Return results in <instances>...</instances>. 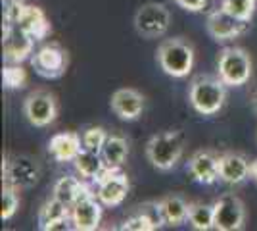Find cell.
I'll return each instance as SVG.
<instances>
[{"instance_id": "17", "label": "cell", "mask_w": 257, "mask_h": 231, "mask_svg": "<svg viewBox=\"0 0 257 231\" xmlns=\"http://www.w3.org/2000/svg\"><path fill=\"white\" fill-rule=\"evenodd\" d=\"M16 29H20L27 37L35 39L37 43L44 41L50 35V31H52L50 22H48L44 10L39 8V6H35V4H25V8L20 14L18 22H16Z\"/></svg>"}, {"instance_id": "29", "label": "cell", "mask_w": 257, "mask_h": 231, "mask_svg": "<svg viewBox=\"0 0 257 231\" xmlns=\"http://www.w3.org/2000/svg\"><path fill=\"white\" fill-rule=\"evenodd\" d=\"M107 135L109 133L104 129V127H100V125H90V127H86L85 131H83V148L86 150H92V152H102V146L106 143Z\"/></svg>"}, {"instance_id": "20", "label": "cell", "mask_w": 257, "mask_h": 231, "mask_svg": "<svg viewBox=\"0 0 257 231\" xmlns=\"http://www.w3.org/2000/svg\"><path fill=\"white\" fill-rule=\"evenodd\" d=\"M94 189L86 183V179L75 176H64L60 177L52 187V197L62 200L64 204H67L69 208L75 204L79 198H83L85 195L92 193Z\"/></svg>"}, {"instance_id": "25", "label": "cell", "mask_w": 257, "mask_h": 231, "mask_svg": "<svg viewBox=\"0 0 257 231\" xmlns=\"http://www.w3.org/2000/svg\"><path fill=\"white\" fill-rule=\"evenodd\" d=\"M188 223L198 231L215 229V210L213 204L205 202H190L188 208Z\"/></svg>"}, {"instance_id": "26", "label": "cell", "mask_w": 257, "mask_h": 231, "mask_svg": "<svg viewBox=\"0 0 257 231\" xmlns=\"http://www.w3.org/2000/svg\"><path fill=\"white\" fill-rule=\"evenodd\" d=\"M219 6L225 12H228L230 16L249 23L253 20V16H255L257 0H221Z\"/></svg>"}, {"instance_id": "33", "label": "cell", "mask_w": 257, "mask_h": 231, "mask_svg": "<svg viewBox=\"0 0 257 231\" xmlns=\"http://www.w3.org/2000/svg\"><path fill=\"white\" fill-rule=\"evenodd\" d=\"M249 177H251V179L257 183V158L251 162V172H249Z\"/></svg>"}, {"instance_id": "13", "label": "cell", "mask_w": 257, "mask_h": 231, "mask_svg": "<svg viewBox=\"0 0 257 231\" xmlns=\"http://www.w3.org/2000/svg\"><path fill=\"white\" fill-rule=\"evenodd\" d=\"M104 216V204L98 200L96 193H88L79 198L71 206V220L77 231H94L100 227V221Z\"/></svg>"}, {"instance_id": "19", "label": "cell", "mask_w": 257, "mask_h": 231, "mask_svg": "<svg viewBox=\"0 0 257 231\" xmlns=\"http://www.w3.org/2000/svg\"><path fill=\"white\" fill-rule=\"evenodd\" d=\"M83 150V137L75 131L56 133L48 141V154L56 162H73L77 154Z\"/></svg>"}, {"instance_id": "5", "label": "cell", "mask_w": 257, "mask_h": 231, "mask_svg": "<svg viewBox=\"0 0 257 231\" xmlns=\"http://www.w3.org/2000/svg\"><path fill=\"white\" fill-rule=\"evenodd\" d=\"M171 12L165 4L146 2L135 14V31L142 39H161L171 27Z\"/></svg>"}, {"instance_id": "7", "label": "cell", "mask_w": 257, "mask_h": 231, "mask_svg": "<svg viewBox=\"0 0 257 231\" xmlns=\"http://www.w3.org/2000/svg\"><path fill=\"white\" fill-rule=\"evenodd\" d=\"M58 112V99L50 91L35 89L23 100V116L33 127H48L56 121Z\"/></svg>"}, {"instance_id": "3", "label": "cell", "mask_w": 257, "mask_h": 231, "mask_svg": "<svg viewBox=\"0 0 257 231\" xmlns=\"http://www.w3.org/2000/svg\"><path fill=\"white\" fill-rule=\"evenodd\" d=\"M184 154V135L177 129L161 131L146 143V158L156 170L169 172L181 162Z\"/></svg>"}, {"instance_id": "16", "label": "cell", "mask_w": 257, "mask_h": 231, "mask_svg": "<svg viewBox=\"0 0 257 231\" xmlns=\"http://www.w3.org/2000/svg\"><path fill=\"white\" fill-rule=\"evenodd\" d=\"M251 172V162L242 152H223L219 154V181L226 185L244 183Z\"/></svg>"}, {"instance_id": "10", "label": "cell", "mask_w": 257, "mask_h": 231, "mask_svg": "<svg viewBox=\"0 0 257 231\" xmlns=\"http://www.w3.org/2000/svg\"><path fill=\"white\" fill-rule=\"evenodd\" d=\"M205 29H207V35L213 39L215 43L223 44L242 37L247 31V23L234 18V16H230L228 12H225L219 6V8H213L207 14Z\"/></svg>"}, {"instance_id": "11", "label": "cell", "mask_w": 257, "mask_h": 231, "mask_svg": "<svg viewBox=\"0 0 257 231\" xmlns=\"http://www.w3.org/2000/svg\"><path fill=\"white\" fill-rule=\"evenodd\" d=\"M128 189H131L128 177L121 170H106L94 183V193L106 208L119 206L127 197Z\"/></svg>"}, {"instance_id": "27", "label": "cell", "mask_w": 257, "mask_h": 231, "mask_svg": "<svg viewBox=\"0 0 257 231\" xmlns=\"http://www.w3.org/2000/svg\"><path fill=\"white\" fill-rule=\"evenodd\" d=\"M20 191L22 189L2 181V210H0V218L2 221L14 218V214L20 208Z\"/></svg>"}, {"instance_id": "28", "label": "cell", "mask_w": 257, "mask_h": 231, "mask_svg": "<svg viewBox=\"0 0 257 231\" xmlns=\"http://www.w3.org/2000/svg\"><path fill=\"white\" fill-rule=\"evenodd\" d=\"M27 71L22 64H6L2 67V83L6 89H23L27 85Z\"/></svg>"}, {"instance_id": "1", "label": "cell", "mask_w": 257, "mask_h": 231, "mask_svg": "<svg viewBox=\"0 0 257 231\" xmlns=\"http://www.w3.org/2000/svg\"><path fill=\"white\" fill-rule=\"evenodd\" d=\"M156 60L163 69V73L175 79H182L192 73L196 64V50L188 39L171 37V39H163L158 44Z\"/></svg>"}, {"instance_id": "8", "label": "cell", "mask_w": 257, "mask_h": 231, "mask_svg": "<svg viewBox=\"0 0 257 231\" xmlns=\"http://www.w3.org/2000/svg\"><path fill=\"white\" fill-rule=\"evenodd\" d=\"M41 179V166L27 154H12L2 162V181L20 189H31Z\"/></svg>"}, {"instance_id": "32", "label": "cell", "mask_w": 257, "mask_h": 231, "mask_svg": "<svg viewBox=\"0 0 257 231\" xmlns=\"http://www.w3.org/2000/svg\"><path fill=\"white\" fill-rule=\"evenodd\" d=\"M249 104H251V108L257 112V81L253 83L251 91H249Z\"/></svg>"}, {"instance_id": "31", "label": "cell", "mask_w": 257, "mask_h": 231, "mask_svg": "<svg viewBox=\"0 0 257 231\" xmlns=\"http://www.w3.org/2000/svg\"><path fill=\"white\" fill-rule=\"evenodd\" d=\"M179 8L186 12H192V14H198V12H204L209 4V0H173Z\"/></svg>"}, {"instance_id": "30", "label": "cell", "mask_w": 257, "mask_h": 231, "mask_svg": "<svg viewBox=\"0 0 257 231\" xmlns=\"http://www.w3.org/2000/svg\"><path fill=\"white\" fill-rule=\"evenodd\" d=\"M25 4L27 2L23 0H4V23H10L16 27V22L25 8Z\"/></svg>"}, {"instance_id": "14", "label": "cell", "mask_w": 257, "mask_h": 231, "mask_svg": "<svg viewBox=\"0 0 257 231\" xmlns=\"http://www.w3.org/2000/svg\"><path fill=\"white\" fill-rule=\"evenodd\" d=\"M111 112L123 121H135L142 116L146 108V99L144 95L133 87H121L117 89L111 99H109Z\"/></svg>"}, {"instance_id": "9", "label": "cell", "mask_w": 257, "mask_h": 231, "mask_svg": "<svg viewBox=\"0 0 257 231\" xmlns=\"http://www.w3.org/2000/svg\"><path fill=\"white\" fill-rule=\"evenodd\" d=\"M215 229L217 231H238L246 225V206L242 198L234 193H225L213 202Z\"/></svg>"}, {"instance_id": "4", "label": "cell", "mask_w": 257, "mask_h": 231, "mask_svg": "<svg viewBox=\"0 0 257 231\" xmlns=\"http://www.w3.org/2000/svg\"><path fill=\"white\" fill-rule=\"evenodd\" d=\"M217 75L228 87H242L253 75L251 54L240 46H225L217 56Z\"/></svg>"}, {"instance_id": "6", "label": "cell", "mask_w": 257, "mask_h": 231, "mask_svg": "<svg viewBox=\"0 0 257 231\" xmlns=\"http://www.w3.org/2000/svg\"><path fill=\"white\" fill-rule=\"evenodd\" d=\"M31 67L37 75L43 79H60L67 71L69 66V54L64 46L56 41L44 43L39 46L31 56Z\"/></svg>"}, {"instance_id": "12", "label": "cell", "mask_w": 257, "mask_h": 231, "mask_svg": "<svg viewBox=\"0 0 257 231\" xmlns=\"http://www.w3.org/2000/svg\"><path fill=\"white\" fill-rule=\"evenodd\" d=\"M35 43V39L27 37L10 23L2 25V56L6 64H22L25 60H31Z\"/></svg>"}, {"instance_id": "18", "label": "cell", "mask_w": 257, "mask_h": 231, "mask_svg": "<svg viewBox=\"0 0 257 231\" xmlns=\"http://www.w3.org/2000/svg\"><path fill=\"white\" fill-rule=\"evenodd\" d=\"M163 218H161L160 206H158V200L156 202H146L142 206H137L128 214L121 229L125 231H154L163 227Z\"/></svg>"}, {"instance_id": "15", "label": "cell", "mask_w": 257, "mask_h": 231, "mask_svg": "<svg viewBox=\"0 0 257 231\" xmlns=\"http://www.w3.org/2000/svg\"><path fill=\"white\" fill-rule=\"evenodd\" d=\"M188 174L196 183L213 185L219 181V154L211 148L196 150L188 158Z\"/></svg>"}, {"instance_id": "2", "label": "cell", "mask_w": 257, "mask_h": 231, "mask_svg": "<svg viewBox=\"0 0 257 231\" xmlns=\"http://www.w3.org/2000/svg\"><path fill=\"white\" fill-rule=\"evenodd\" d=\"M226 85L219 75H202L192 77L188 85V100L190 106L202 116H215L217 112L225 106L226 102Z\"/></svg>"}, {"instance_id": "22", "label": "cell", "mask_w": 257, "mask_h": 231, "mask_svg": "<svg viewBox=\"0 0 257 231\" xmlns=\"http://www.w3.org/2000/svg\"><path fill=\"white\" fill-rule=\"evenodd\" d=\"M73 166H75L77 176L86 179V181H92V183H96L98 179L102 177V174L107 170L102 154L86 150V148H83L81 152L77 154V158L73 160Z\"/></svg>"}, {"instance_id": "21", "label": "cell", "mask_w": 257, "mask_h": 231, "mask_svg": "<svg viewBox=\"0 0 257 231\" xmlns=\"http://www.w3.org/2000/svg\"><path fill=\"white\" fill-rule=\"evenodd\" d=\"M158 206H160L163 223L169 225V227H177V225H181L184 221H188L190 202L182 197V195H179V193L161 197L158 200Z\"/></svg>"}, {"instance_id": "24", "label": "cell", "mask_w": 257, "mask_h": 231, "mask_svg": "<svg viewBox=\"0 0 257 231\" xmlns=\"http://www.w3.org/2000/svg\"><path fill=\"white\" fill-rule=\"evenodd\" d=\"M71 216V208L64 204L62 200L50 197L43 206L39 208V214H37V221H39V229H46V225H50L52 221H58L62 218H67Z\"/></svg>"}, {"instance_id": "23", "label": "cell", "mask_w": 257, "mask_h": 231, "mask_svg": "<svg viewBox=\"0 0 257 231\" xmlns=\"http://www.w3.org/2000/svg\"><path fill=\"white\" fill-rule=\"evenodd\" d=\"M100 154L107 170H121L128 156V141L119 133H109Z\"/></svg>"}]
</instances>
